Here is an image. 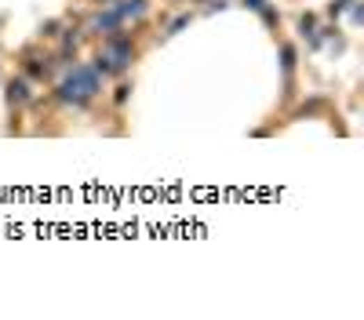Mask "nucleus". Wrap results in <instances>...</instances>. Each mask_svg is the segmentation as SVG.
I'll list each match as a JSON object with an SVG mask.
<instances>
[{
    "mask_svg": "<svg viewBox=\"0 0 364 320\" xmlns=\"http://www.w3.org/2000/svg\"><path fill=\"white\" fill-rule=\"evenodd\" d=\"M99 91H102V77L91 66H66V77L55 88V99L66 106H88Z\"/></svg>",
    "mask_w": 364,
    "mask_h": 320,
    "instance_id": "1",
    "label": "nucleus"
},
{
    "mask_svg": "<svg viewBox=\"0 0 364 320\" xmlns=\"http://www.w3.org/2000/svg\"><path fill=\"white\" fill-rule=\"evenodd\" d=\"M22 66H26V77H33V80H44L47 73L55 70V62L47 58V55H37L33 47H26V51H22Z\"/></svg>",
    "mask_w": 364,
    "mask_h": 320,
    "instance_id": "2",
    "label": "nucleus"
},
{
    "mask_svg": "<svg viewBox=\"0 0 364 320\" xmlns=\"http://www.w3.org/2000/svg\"><path fill=\"white\" fill-rule=\"evenodd\" d=\"M117 29H124V22L117 19L113 8L99 11V15H95V19L88 22V33H95V37H109V33H117Z\"/></svg>",
    "mask_w": 364,
    "mask_h": 320,
    "instance_id": "3",
    "label": "nucleus"
},
{
    "mask_svg": "<svg viewBox=\"0 0 364 320\" xmlns=\"http://www.w3.org/2000/svg\"><path fill=\"white\" fill-rule=\"evenodd\" d=\"M81 40H84L81 29H66V33H62V44H58V62L62 66H70V58L81 51Z\"/></svg>",
    "mask_w": 364,
    "mask_h": 320,
    "instance_id": "4",
    "label": "nucleus"
},
{
    "mask_svg": "<svg viewBox=\"0 0 364 320\" xmlns=\"http://www.w3.org/2000/svg\"><path fill=\"white\" fill-rule=\"evenodd\" d=\"M117 11V19L120 22H132V19H142V15H146V0H113V4H109Z\"/></svg>",
    "mask_w": 364,
    "mask_h": 320,
    "instance_id": "5",
    "label": "nucleus"
},
{
    "mask_svg": "<svg viewBox=\"0 0 364 320\" xmlns=\"http://www.w3.org/2000/svg\"><path fill=\"white\" fill-rule=\"evenodd\" d=\"M29 99H33V91H29V80L26 77L8 80V106H26Z\"/></svg>",
    "mask_w": 364,
    "mask_h": 320,
    "instance_id": "6",
    "label": "nucleus"
},
{
    "mask_svg": "<svg viewBox=\"0 0 364 320\" xmlns=\"http://www.w3.org/2000/svg\"><path fill=\"white\" fill-rule=\"evenodd\" d=\"M280 66H284V73H292V70H295V47H292V44H284V47H280Z\"/></svg>",
    "mask_w": 364,
    "mask_h": 320,
    "instance_id": "7",
    "label": "nucleus"
},
{
    "mask_svg": "<svg viewBox=\"0 0 364 320\" xmlns=\"http://www.w3.org/2000/svg\"><path fill=\"white\" fill-rule=\"evenodd\" d=\"M354 4V0H331V8H328V15H331V19H339V15L346 11V8H350Z\"/></svg>",
    "mask_w": 364,
    "mask_h": 320,
    "instance_id": "8",
    "label": "nucleus"
},
{
    "mask_svg": "<svg viewBox=\"0 0 364 320\" xmlns=\"http://www.w3.org/2000/svg\"><path fill=\"white\" fill-rule=\"evenodd\" d=\"M58 29H62V22H44L40 37H44V40H55V37H58Z\"/></svg>",
    "mask_w": 364,
    "mask_h": 320,
    "instance_id": "9",
    "label": "nucleus"
},
{
    "mask_svg": "<svg viewBox=\"0 0 364 320\" xmlns=\"http://www.w3.org/2000/svg\"><path fill=\"white\" fill-rule=\"evenodd\" d=\"M186 26H189V15H179V19L168 26V37H171V33H179V29H186Z\"/></svg>",
    "mask_w": 364,
    "mask_h": 320,
    "instance_id": "10",
    "label": "nucleus"
},
{
    "mask_svg": "<svg viewBox=\"0 0 364 320\" xmlns=\"http://www.w3.org/2000/svg\"><path fill=\"white\" fill-rule=\"evenodd\" d=\"M244 8H251V11H266V8H270V4H266V0H244Z\"/></svg>",
    "mask_w": 364,
    "mask_h": 320,
    "instance_id": "11",
    "label": "nucleus"
},
{
    "mask_svg": "<svg viewBox=\"0 0 364 320\" xmlns=\"http://www.w3.org/2000/svg\"><path fill=\"white\" fill-rule=\"evenodd\" d=\"M128 91H132L128 84H120V88H117V95H113V99H117V106H124V102H128Z\"/></svg>",
    "mask_w": 364,
    "mask_h": 320,
    "instance_id": "12",
    "label": "nucleus"
},
{
    "mask_svg": "<svg viewBox=\"0 0 364 320\" xmlns=\"http://www.w3.org/2000/svg\"><path fill=\"white\" fill-rule=\"evenodd\" d=\"M95 4H113V0H95Z\"/></svg>",
    "mask_w": 364,
    "mask_h": 320,
    "instance_id": "13",
    "label": "nucleus"
}]
</instances>
